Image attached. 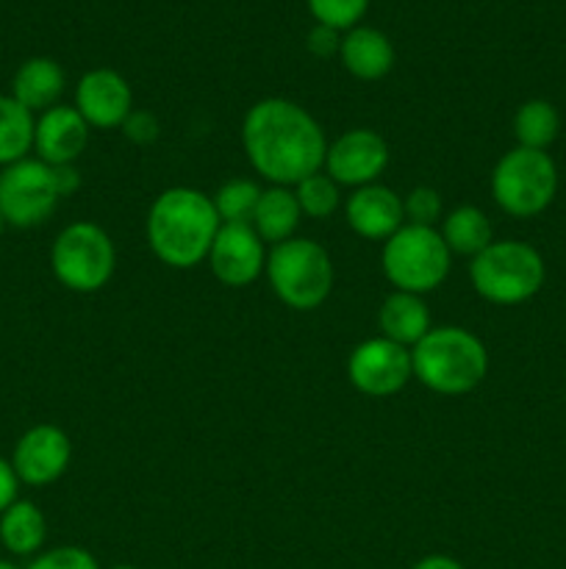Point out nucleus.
I'll return each instance as SVG.
<instances>
[{
    "label": "nucleus",
    "instance_id": "obj_3",
    "mask_svg": "<svg viewBox=\"0 0 566 569\" xmlns=\"http://www.w3.org/2000/svg\"><path fill=\"white\" fill-rule=\"evenodd\" d=\"M414 378L431 392L458 398L483 383L488 372V350L472 331L458 326L431 328L411 348Z\"/></svg>",
    "mask_w": 566,
    "mask_h": 569
},
{
    "label": "nucleus",
    "instance_id": "obj_28",
    "mask_svg": "<svg viewBox=\"0 0 566 569\" xmlns=\"http://www.w3.org/2000/svg\"><path fill=\"white\" fill-rule=\"evenodd\" d=\"M403 214L408 226L436 228L442 220V194L433 187H414L403 198Z\"/></svg>",
    "mask_w": 566,
    "mask_h": 569
},
{
    "label": "nucleus",
    "instance_id": "obj_20",
    "mask_svg": "<svg viewBox=\"0 0 566 569\" xmlns=\"http://www.w3.org/2000/svg\"><path fill=\"white\" fill-rule=\"evenodd\" d=\"M300 220H303V211H300L297 198H294L292 187H270L261 192L259 206H255L253 214V231L259 233L264 244H281L294 239Z\"/></svg>",
    "mask_w": 566,
    "mask_h": 569
},
{
    "label": "nucleus",
    "instance_id": "obj_31",
    "mask_svg": "<svg viewBox=\"0 0 566 569\" xmlns=\"http://www.w3.org/2000/svg\"><path fill=\"white\" fill-rule=\"evenodd\" d=\"M305 44H309V50L316 59H331V56H338V48H342V31L327 26H314L309 31Z\"/></svg>",
    "mask_w": 566,
    "mask_h": 569
},
{
    "label": "nucleus",
    "instance_id": "obj_36",
    "mask_svg": "<svg viewBox=\"0 0 566 569\" xmlns=\"http://www.w3.org/2000/svg\"><path fill=\"white\" fill-rule=\"evenodd\" d=\"M109 569H139V567H133V565H114V567H109Z\"/></svg>",
    "mask_w": 566,
    "mask_h": 569
},
{
    "label": "nucleus",
    "instance_id": "obj_1",
    "mask_svg": "<svg viewBox=\"0 0 566 569\" xmlns=\"http://www.w3.org/2000/svg\"><path fill=\"white\" fill-rule=\"evenodd\" d=\"M250 167L270 187H297L325 167L327 139L309 109L286 98H264L242 120Z\"/></svg>",
    "mask_w": 566,
    "mask_h": 569
},
{
    "label": "nucleus",
    "instance_id": "obj_2",
    "mask_svg": "<svg viewBox=\"0 0 566 569\" xmlns=\"http://www.w3.org/2000/svg\"><path fill=\"white\" fill-rule=\"evenodd\" d=\"M220 226L211 194L192 187H172L150 206L148 244L161 264L172 270H192L209 259Z\"/></svg>",
    "mask_w": 566,
    "mask_h": 569
},
{
    "label": "nucleus",
    "instance_id": "obj_9",
    "mask_svg": "<svg viewBox=\"0 0 566 569\" xmlns=\"http://www.w3.org/2000/svg\"><path fill=\"white\" fill-rule=\"evenodd\" d=\"M61 194L53 167L37 156L14 161L0 170V214L11 228H37L53 217Z\"/></svg>",
    "mask_w": 566,
    "mask_h": 569
},
{
    "label": "nucleus",
    "instance_id": "obj_6",
    "mask_svg": "<svg viewBox=\"0 0 566 569\" xmlns=\"http://www.w3.org/2000/svg\"><path fill=\"white\" fill-rule=\"evenodd\" d=\"M381 267L386 281L400 292L422 295L442 287L453 267V253L444 244L438 228L408 226L383 242Z\"/></svg>",
    "mask_w": 566,
    "mask_h": 569
},
{
    "label": "nucleus",
    "instance_id": "obj_30",
    "mask_svg": "<svg viewBox=\"0 0 566 569\" xmlns=\"http://www.w3.org/2000/svg\"><path fill=\"white\" fill-rule=\"evenodd\" d=\"M122 133H125L133 144H153L155 139H159L161 126L159 120H155V114L133 109L131 114H128V120L122 122Z\"/></svg>",
    "mask_w": 566,
    "mask_h": 569
},
{
    "label": "nucleus",
    "instance_id": "obj_25",
    "mask_svg": "<svg viewBox=\"0 0 566 569\" xmlns=\"http://www.w3.org/2000/svg\"><path fill=\"white\" fill-rule=\"evenodd\" d=\"M261 192L264 189L253 178H231L211 194V203L222 226H239V222H253Z\"/></svg>",
    "mask_w": 566,
    "mask_h": 569
},
{
    "label": "nucleus",
    "instance_id": "obj_19",
    "mask_svg": "<svg viewBox=\"0 0 566 569\" xmlns=\"http://www.w3.org/2000/svg\"><path fill=\"white\" fill-rule=\"evenodd\" d=\"M377 326H381V337L392 339V342L403 345L408 350L420 345L425 333L433 328L425 298L422 295L400 292V289H392V295H386V300L381 303Z\"/></svg>",
    "mask_w": 566,
    "mask_h": 569
},
{
    "label": "nucleus",
    "instance_id": "obj_11",
    "mask_svg": "<svg viewBox=\"0 0 566 569\" xmlns=\"http://www.w3.org/2000/svg\"><path fill=\"white\" fill-rule=\"evenodd\" d=\"M388 167V144L372 128H353L327 144L325 167L322 170L338 183V187L361 189L377 183V178Z\"/></svg>",
    "mask_w": 566,
    "mask_h": 569
},
{
    "label": "nucleus",
    "instance_id": "obj_18",
    "mask_svg": "<svg viewBox=\"0 0 566 569\" xmlns=\"http://www.w3.org/2000/svg\"><path fill=\"white\" fill-rule=\"evenodd\" d=\"M64 87L67 76L59 61L48 59V56H33L17 67L14 78H11V98L37 117L59 106Z\"/></svg>",
    "mask_w": 566,
    "mask_h": 569
},
{
    "label": "nucleus",
    "instance_id": "obj_29",
    "mask_svg": "<svg viewBox=\"0 0 566 569\" xmlns=\"http://www.w3.org/2000/svg\"><path fill=\"white\" fill-rule=\"evenodd\" d=\"M26 569H100V565L89 550L75 548V545H61V548L42 550V553L33 556Z\"/></svg>",
    "mask_w": 566,
    "mask_h": 569
},
{
    "label": "nucleus",
    "instance_id": "obj_27",
    "mask_svg": "<svg viewBox=\"0 0 566 569\" xmlns=\"http://www.w3.org/2000/svg\"><path fill=\"white\" fill-rule=\"evenodd\" d=\"M305 3H309L316 26L336 28V31L344 33L358 26L372 0H305Z\"/></svg>",
    "mask_w": 566,
    "mask_h": 569
},
{
    "label": "nucleus",
    "instance_id": "obj_16",
    "mask_svg": "<svg viewBox=\"0 0 566 569\" xmlns=\"http://www.w3.org/2000/svg\"><path fill=\"white\" fill-rule=\"evenodd\" d=\"M344 217L361 239L386 242L405 226L403 198L383 183H370V187L353 189L344 203Z\"/></svg>",
    "mask_w": 566,
    "mask_h": 569
},
{
    "label": "nucleus",
    "instance_id": "obj_21",
    "mask_svg": "<svg viewBox=\"0 0 566 569\" xmlns=\"http://www.w3.org/2000/svg\"><path fill=\"white\" fill-rule=\"evenodd\" d=\"M44 539H48V520L31 500L17 498L9 509L0 515V545L11 556H37L42 553Z\"/></svg>",
    "mask_w": 566,
    "mask_h": 569
},
{
    "label": "nucleus",
    "instance_id": "obj_37",
    "mask_svg": "<svg viewBox=\"0 0 566 569\" xmlns=\"http://www.w3.org/2000/svg\"><path fill=\"white\" fill-rule=\"evenodd\" d=\"M3 228H6V220H3V214H0V233H3Z\"/></svg>",
    "mask_w": 566,
    "mask_h": 569
},
{
    "label": "nucleus",
    "instance_id": "obj_10",
    "mask_svg": "<svg viewBox=\"0 0 566 569\" xmlns=\"http://www.w3.org/2000/svg\"><path fill=\"white\" fill-rule=\"evenodd\" d=\"M347 378L366 398H392L414 378L411 350L386 337L364 339L350 353Z\"/></svg>",
    "mask_w": 566,
    "mask_h": 569
},
{
    "label": "nucleus",
    "instance_id": "obj_13",
    "mask_svg": "<svg viewBox=\"0 0 566 569\" xmlns=\"http://www.w3.org/2000/svg\"><path fill=\"white\" fill-rule=\"evenodd\" d=\"M209 267L222 287L242 289L259 281L266 270V244L250 222L220 226L209 250Z\"/></svg>",
    "mask_w": 566,
    "mask_h": 569
},
{
    "label": "nucleus",
    "instance_id": "obj_32",
    "mask_svg": "<svg viewBox=\"0 0 566 569\" xmlns=\"http://www.w3.org/2000/svg\"><path fill=\"white\" fill-rule=\"evenodd\" d=\"M17 492H20V478H17L11 461L0 456V515L14 503Z\"/></svg>",
    "mask_w": 566,
    "mask_h": 569
},
{
    "label": "nucleus",
    "instance_id": "obj_34",
    "mask_svg": "<svg viewBox=\"0 0 566 569\" xmlns=\"http://www.w3.org/2000/svg\"><path fill=\"white\" fill-rule=\"evenodd\" d=\"M411 569H466L461 565L458 559H453V556H444V553H431L425 556V559L416 561Z\"/></svg>",
    "mask_w": 566,
    "mask_h": 569
},
{
    "label": "nucleus",
    "instance_id": "obj_23",
    "mask_svg": "<svg viewBox=\"0 0 566 569\" xmlns=\"http://www.w3.org/2000/svg\"><path fill=\"white\" fill-rule=\"evenodd\" d=\"M33 126L37 117L26 106L11 94H0V167L28 159L33 150Z\"/></svg>",
    "mask_w": 566,
    "mask_h": 569
},
{
    "label": "nucleus",
    "instance_id": "obj_26",
    "mask_svg": "<svg viewBox=\"0 0 566 569\" xmlns=\"http://www.w3.org/2000/svg\"><path fill=\"white\" fill-rule=\"evenodd\" d=\"M292 189L303 217H311V220H327V217L336 214V209L342 206V192H338L342 187H338L325 170L303 178V181Z\"/></svg>",
    "mask_w": 566,
    "mask_h": 569
},
{
    "label": "nucleus",
    "instance_id": "obj_17",
    "mask_svg": "<svg viewBox=\"0 0 566 569\" xmlns=\"http://www.w3.org/2000/svg\"><path fill=\"white\" fill-rule=\"evenodd\" d=\"M394 44L383 31L372 26H355L342 33V48H338V61L344 70L358 81H381L392 72Z\"/></svg>",
    "mask_w": 566,
    "mask_h": 569
},
{
    "label": "nucleus",
    "instance_id": "obj_35",
    "mask_svg": "<svg viewBox=\"0 0 566 569\" xmlns=\"http://www.w3.org/2000/svg\"><path fill=\"white\" fill-rule=\"evenodd\" d=\"M0 569H20L14 565V561H9V559H0Z\"/></svg>",
    "mask_w": 566,
    "mask_h": 569
},
{
    "label": "nucleus",
    "instance_id": "obj_4",
    "mask_svg": "<svg viewBox=\"0 0 566 569\" xmlns=\"http://www.w3.org/2000/svg\"><path fill=\"white\" fill-rule=\"evenodd\" d=\"M547 278V264L533 244L519 239H494L469 259L472 289L494 306H519L536 298Z\"/></svg>",
    "mask_w": 566,
    "mask_h": 569
},
{
    "label": "nucleus",
    "instance_id": "obj_8",
    "mask_svg": "<svg viewBox=\"0 0 566 569\" xmlns=\"http://www.w3.org/2000/svg\"><path fill=\"white\" fill-rule=\"evenodd\" d=\"M558 194V167L547 150L519 148L499 156L492 170V198L505 214L536 217Z\"/></svg>",
    "mask_w": 566,
    "mask_h": 569
},
{
    "label": "nucleus",
    "instance_id": "obj_5",
    "mask_svg": "<svg viewBox=\"0 0 566 569\" xmlns=\"http://www.w3.org/2000/svg\"><path fill=\"white\" fill-rule=\"evenodd\" d=\"M264 276L283 306L314 311L333 289V261L320 242L294 237L266 253Z\"/></svg>",
    "mask_w": 566,
    "mask_h": 569
},
{
    "label": "nucleus",
    "instance_id": "obj_12",
    "mask_svg": "<svg viewBox=\"0 0 566 569\" xmlns=\"http://www.w3.org/2000/svg\"><path fill=\"white\" fill-rule=\"evenodd\" d=\"M72 459V442L59 426L39 422L28 428L14 445L11 467L26 487H50L67 472Z\"/></svg>",
    "mask_w": 566,
    "mask_h": 569
},
{
    "label": "nucleus",
    "instance_id": "obj_24",
    "mask_svg": "<svg viewBox=\"0 0 566 569\" xmlns=\"http://www.w3.org/2000/svg\"><path fill=\"white\" fill-rule=\"evenodd\" d=\"M560 133V114L549 100H527L514 114V137L519 148L547 150Z\"/></svg>",
    "mask_w": 566,
    "mask_h": 569
},
{
    "label": "nucleus",
    "instance_id": "obj_22",
    "mask_svg": "<svg viewBox=\"0 0 566 569\" xmlns=\"http://www.w3.org/2000/svg\"><path fill=\"white\" fill-rule=\"evenodd\" d=\"M438 233H442L449 253L466 256V259H475L477 253H483V250L494 242V231L486 211L469 203L455 206V209L442 220Z\"/></svg>",
    "mask_w": 566,
    "mask_h": 569
},
{
    "label": "nucleus",
    "instance_id": "obj_14",
    "mask_svg": "<svg viewBox=\"0 0 566 569\" xmlns=\"http://www.w3.org/2000/svg\"><path fill=\"white\" fill-rule=\"evenodd\" d=\"M72 106L89 128H100V131L122 128V122L133 111L131 83L111 67H94V70L83 72L78 81Z\"/></svg>",
    "mask_w": 566,
    "mask_h": 569
},
{
    "label": "nucleus",
    "instance_id": "obj_15",
    "mask_svg": "<svg viewBox=\"0 0 566 569\" xmlns=\"http://www.w3.org/2000/svg\"><path fill=\"white\" fill-rule=\"evenodd\" d=\"M89 144V126L75 106H53L37 114L33 126V153L50 167L75 164Z\"/></svg>",
    "mask_w": 566,
    "mask_h": 569
},
{
    "label": "nucleus",
    "instance_id": "obj_33",
    "mask_svg": "<svg viewBox=\"0 0 566 569\" xmlns=\"http://www.w3.org/2000/svg\"><path fill=\"white\" fill-rule=\"evenodd\" d=\"M53 178H55V189H59L61 200L75 194L81 189V172H78L75 164H59L53 167Z\"/></svg>",
    "mask_w": 566,
    "mask_h": 569
},
{
    "label": "nucleus",
    "instance_id": "obj_7",
    "mask_svg": "<svg viewBox=\"0 0 566 569\" xmlns=\"http://www.w3.org/2000/svg\"><path fill=\"white\" fill-rule=\"evenodd\" d=\"M50 270L70 292H100L117 270V248L98 222H70L50 244Z\"/></svg>",
    "mask_w": 566,
    "mask_h": 569
}]
</instances>
